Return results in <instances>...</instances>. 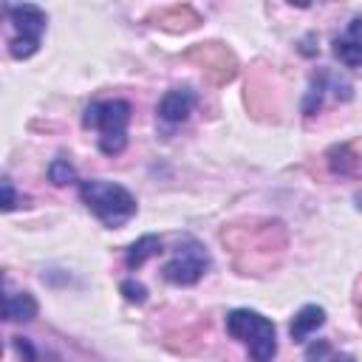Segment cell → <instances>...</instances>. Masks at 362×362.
<instances>
[{
	"instance_id": "obj_1",
	"label": "cell",
	"mask_w": 362,
	"mask_h": 362,
	"mask_svg": "<svg viewBox=\"0 0 362 362\" xmlns=\"http://www.w3.org/2000/svg\"><path fill=\"white\" fill-rule=\"evenodd\" d=\"M79 198L110 229L124 226L139 209L130 189H124L122 184H113V181H99V178L79 181Z\"/></svg>"
},
{
	"instance_id": "obj_2",
	"label": "cell",
	"mask_w": 362,
	"mask_h": 362,
	"mask_svg": "<svg viewBox=\"0 0 362 362\" xmlns=\"http://www.w3.org/2000/svg\"><path fill=\"white\" fill-rule=\"evenodd\" d=\"M127 99H102L90 102L82 113V124L99 130V150L105 156H119L127 147V122H130Z\"/></svg>"
},
{
	"instance_id": "obj_3",
	"label": "cell",
	"mask_w": 362,
	"mask_h": 362,
	"mask_svg": "<svg viewBox=\"0 0 362 362\" xmlns=\"http://www.w3.org/2000/svg\"><path fill=\"white\" fill-rule=\"evenodd\" d=\"M226 331L249 348L252 362H272L274 359L277 331H274V322L266 320L263 314L249 311V308H235L226 314Z\"/></svg>"
},
{
	"instance_id": "obj_4",
	"label": "cell",
	"mask_w": 362,
	"mask_h": 362,
	"mask_svg": "<svg viewBox=\"0 0 362 362\" xmlns=\"http://www.w3.org/2000/svg\"><path fill=\"white\" fill-rule=\"evenodd\" d=\"M6 14L14 23L17 37L8 42V54L17 59H25L37 54L42 31H45V11L34 3H20V6H6Z\"/></svg>"
},
{
	"instance_id": "obj_5",
	"label": "cell",
	"mask_w": 362,
	"mask_h": 362,
	"mask_svg": "<svg viewBox=\"0 0 362 362\" xmlns=\"http://www.w3.org/2000/svg\"><path fill=\"white\" fill-rule=\"evenodd\" d=\"M206 266H209V255L204 252V246L195 240H187L178 246L175 257L170 263H164L161 274H164V280H170L175 286H192L204 277Z\"/></svg>"
},
{
	"instance_id": "obj_6",
	"label": "cell",
	"mask_w": 362,
	"mask_h": 362,
	"mask_svg": "<svg viewBox=\"0 0 362 362\" xmlns=\"http://www.w3.org/2000/svg\"><path fill=\"white\" fill-rule=\"evenodd\" d=\"M192 107H195V93L189 88H173V90H167L161 96L158 116L164 122H170V124H178V122H184L192 113Z\"/></svg>"
},
{
	"instance_id": "obj_7",
	"label": "cell",
	"mask_w": 362,
	"mask_h": 362,
	"mask_svg": "<svg viewBox=\"0 0 362 362\" xmlns=\"http://www.w3.org/2000/svg\"><path fill=\"white\" fill-rule=\"evenodd\" d=\"M322 322H325V308L322 305H303L297 314H294V320H291V339L294 342H305L308 339V334H314L317 328H322Z\"/></svg>"
},
{
	"instance_id": "obj_8",
	"label": "cell",
	"mask_w": 362,
	"mask_h": 362,
	"mask_svg": "<svg viewBox=\"0 0 362 362\" xmlns=\"http://www.w3.org/2000/svg\"><path fill=\"white\" fill-rule=\"evenodd\" d=\"M3 311H6V320L28 322V320H34V317H37V300H34L28 291L6 294V297H3Z\"/></svg>"
},
{
	"instance_id": "obj_9",
	"label": "cell",
	"mask_w": 362,
	"mask_h": 362,
	"mask_svg": "<svg viewBox=\"0 0 362 362\" xmlns=\"http://www.w3.org/2000/svg\"><path fill=\"white\" fill-rule=\"evenodd\" d=\"M158 252H161V238H158V235H141V238L127 249L124 263H127V269H139L144 260H150V257L158 255Z\"/></svg>"
},
{
	"instance_id": "obj_10",
	"label": "cell",
	"mask_w": 362,
	"mask_h": 362,
	"mask_svg": "<svg viewBox=\"0 0 362 362\" xmlns=\"http://www.w3.org/2000/svg\"><path fill=\"white\" fill-rule=\"evenodd\" d=\"M334 54H337V59H339L342 65H348V68H362V48H359L356 42H351L348 37L334 40Z\"/></svg>"
},
{
	"instance_id": "obj_11",
	"label": "cell",
	"mask_w": 362,
	"mask_h": 362,
	"mask_svg": "<svg viewBox=\"0 0 362 362\" xmlns=\"http://www.w3.org/2000/svg\"><path fill=\"white\" fill-rule=\"evenodd\" d=\"M48 178H51V184L65 187V184H71V181L76 178V173H74V167H71L68 158H54V161L48 164Z\"/></svg>"
},
{
	"instance_id": "obj_12",
	"label": "cell",
	"mask_w": 362,
	"mask_h": 362,
	"mask_svg": "<svg viewBox=\"0 0 362 362\" xmlns=\"http://www.w3.org/2000/svg\"><path fill=\"white\" fill-rule=\"evenodd\" d=\"M305 359H308V362H328V359H331V345H328V339H314V342L305 348Z\"/></svg>"
},
{
	"instance_id": "obj_13",
	"label": "cell",
	"mask_w": 362,
	"mask_h": 362,
	"mask_svg": "<svg viewBox=\"0 0 362 362\" xmlns=\"http://www.w3.org/2000/svg\"><path fill=\"white\" fill-rule=\"evenodd\" d=\"M122 294H124L127 303H136V305L147 300V288H144L139 280H124V283H122Z\"/></svg>"
},
{
	"instance_id": "obj_14",
	"label": "cell",
	"mask_w": 362,
	"mask_h": 362,
	"mask_svg": "<svg viewBox=\"0 0 362 362\" xmlns=\"http://www.w3.org/2000/svg\"><path fill=\"white\" fill-rule=\"evenodd\" d=\"M14 348H17V354L23 356V362H37V351L31 348V342H28L25 337H14Z\"/></svg>"
},
{
	"instance_id": "obj_15",
	"label": "cell",
	"mask_w": 362,
	"mask_h": 362,
	"mask_svg": "<svg viewBox=\"0 0 362 362\" xmlns=\"http://www.w3.org/2000/svg\"><path fill=\"white\" fill-rule=\"evenodd\" d=\"M14 206H17V195H14L11 181L6 178V181H3V209H6V212H11Z\"/></svg>"
},
{
	"instance_id": "obj_16",
	"label": "cell",
	"mask_w": 362,
	"mask_h": 362,
	"mask_svg": "<svg viewBox=\"0 0 362 362\" xmlns=\"http://www.w3.org/2000/svg\"><path fill=\"white\" fill-rule=\"evenodd\" d=\"M348 40L362 48V17H354V20H351V25H348Z\"/></svg>"
},
{
	"instance_id": "obj_17",
	"label": "cell",
	"mask_w": 362,
	"mask_h": 362,
	"mask_svg": "<svg viewBox=\"0 0 362 362\" xmlns=\"http://www.w3.org/2000/svg\"><path fill=\"white\" fill-rule=\"evenodd\" d=\"M328 362H356L351 354H331V359Z\"/></svg>"
}]
</instances>
